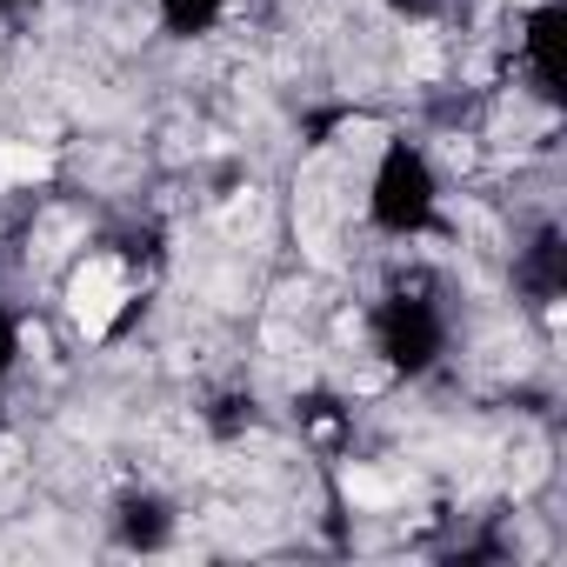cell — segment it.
<instances>
[{"instance_id":"obj_1","label":"cell","mask_w":567,"mask_h":567,"mask_svg":"<svg viewBox=\"0 0 567 567\" xmlns=\"http://www.w3.org/2000/svg\"><path fill=\"white\" fill-rule=\"evenodd\" d=\"M68 308H74V328L87 341H101L121 321V308H127V267L121 260H87L74 274V288H68Z\"/></svg>"},{"instance_id":"obj_2","label":"cell","mask_w":567,"mask_h":567,"mask_svg":"<svg viewBox=\"0 0 567 567\" xmlns=\"http://www.w3.org/2000/svg\"><path fill=\"white\" fill-rule=\"evenodd\" d=\"M48 174H54V161H48L41 147L0 141V194H8V187H34V181H48Z\"/></svg>"},{"instance_id":"obj_3","label":"cell","mask_w":567,"mask_h":567,"mask_svg":"<svg viewBox=\"0 0 567 567\" xmlns=\"http://www.w3.org/2000/svg\"><path fill=\"white\" fill-rule=\"evenodd\" d=\"M341 487H348L354 507H388V501H401V481H388V474H374V467H348Z\"/></svg>"}]
</instances>
